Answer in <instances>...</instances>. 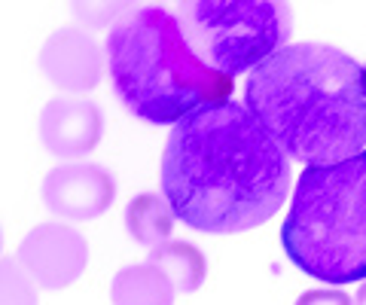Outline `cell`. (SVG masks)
Returning a JSON list of instances; mask_svg holds the SVG:
<instances>
[{"instance_id":"cell-1","label":"cell","mask_w":366,"mask_h":305,"mask_svg":"<svg viewBox=\"0 0 366 305\" xmlns=\"http://www.w3.org/2000/svg\"><path fill=\"white\" fill-rule=\"evenodd\" d=\"M162 196L189 229L211 235L257 229L290 196V156L244 104H208L171 129Z\"/></svg>"},{"instance_id":"cell-2","label":"cell","mask_w":366,"mask_h":305,"mask_svg":"<svg viewBox=\"0 0 366 305\" xmlns=\"http://www.w3.org/2000/svg\"><path fill=\"white\" fill-rule=\"evenodd\" d=\"M244 107L290 159L308 168L366 150V71L327 43L284 46L250 71Z\"/></svg>"},{"instance_id":"cell-3","label":"cell","mask_w":366,"mask_h":305,"mask_svg":"<svg viewBox=\"0 0 366 305\" xmlns=\"http://www.w3.org/2000/svg\"><path fill=\"white\" fill-rule=\"evenodd\" d=\"M107 67L125 110L150 126H177L189 113L232 98V76L196 52L165 6H132L107 34Z\"/></svg>"},{"instance_id":"cell-4","label":"cell","mask_w":366,"mask_h":305,"mask_svg":"<svg viewBox=\"0 0 366 305\" xmlns=\"http://www.w3.org/2000/svg\"><path fill=\"white\" fill-rule=\"evenodd\" d=\"M281 244L308 278L327 284L366 278V150L305 168L281 223Z\"/></svg>"},{"instance_id":"cell-5","label":"cell","mask_w":366,"mask_h":305,"mask_svg":"<svg viewBox=\"0 0 366 305\" xmlns=\"http://www.w3.org/2000/svg\"><path fill=\"white\" fill-rule=\"evenodd\" d=\"M177 19L192 52L232 80L281 52L293 31V13L281 0H187Z\"/></svg>"},{"instance_id":"cell-6","label":"cell","mask_w":366,"mask_h":305,"mask_svg":"<svg viewBox=\"0 0 366 305\" xmlns=\"http://www.w3.org/2000/svg\"><path fill=\"white\" fill-rule=\"evenodd\" d=\"M16 259L43 290H61L83 275L89 263V244L74 226L40 223L19 244Z\"/></svg>"},{"instance_id":"cell-7","label":"cell","mask_w":366,"mask_h":305,"mask_svg":"<svg viewBox=\"0 0 366 305\" xmlns=\"http://www.w3.org/2000/svg\"><path fill=\"white\" fill-rule=\"evenodd\" d=\"M113 199L117 180L104 165L71 162L52 168L43 180V205L61 220H98Z\"/></svg>"},{"instance_id":"cell-8","label":"cell","mask_w":366,"mask_h":305,"mask_svg":"<svg viewBox=\"0 0 366 305\" xmlns=\"http://www.w3.org/2000/svg\"><path fill=\"white\" fill-rule=\"evenodd\" d=\"M107 52H101L92 34L76 25H64L46 37L40 49V71L55 89L74 95L92 92L104 76Z\"/></svg>"},{"instance_id":"cell-9","label":"cell","mask_w":366,"mask_h":305,"mask_svg":"<svg viewBox=\"0 0 366 305\" xmlns=\"http://www.w3.org/2000/svg\"><path fill=\"white\" fill-rule=\"evenodd\" d=\"M104 131V116L89 98H52L40 113V141L59 159L92 153Z\"/></svg>"},{"instance_id":"cell-10","label":"cell","mask_w":366,"mask_h":305,"mask_svg":"<svg viewBox=\"0 0 366 305\" xmlns=\"http://www.w3.org/2000/svg\"><path fill=\"white\" fill-rule=\"evenodd\" d=\"M174 284L159 272L156 266H129L119 269L110 284L113 305H171L174 302Z\"/></svg>"},{"instance_id":"cell-11","label":"cell","mask_w":366,"mask_h":305,"mask_svg":"<svg viewBox=\"0 0 366 305\" xmlns=\"http://www.w3.org/2000/svg\"><path fill=\"white\" fill-rule=\"evenodd\" d=\"M174 211H171L168 199L165 196H156V193H141L129 201V208H125V229L129 235L144 244V247H159L165 244V239L174 229Z\"/></svg>"},{"instance_id":"cell-12","label":"cell","mask_w":366,"mask_h":305,"mask_svg":"<svg viewBox=\"0 0 366 305\" xmlns=\"http://www.w3.org/2000/svg\"><path fill=\"white\" fill-rule=\"evenodd\" d=\"M147 263L156 266L177 293H196L204 281V256L189 241H165L150 251Z\"/></svg>"},{"instance_id":"cell-13","label":"cell","mask_w":366,"mask_h":305,"mask_svg":"<svg viewBox=\"0 0 366 305\" xmlns=\"http://www.w3.org/2000/svg\"><path fill=\"white\" fill-rule=\"evenodd\" d=\"M4 305H37V284L34 278L21 269V263L4 256Z\"/></svg>"},{"instance_id":"cell-14","label":"cell","mask_w":366,"mask_h":305,"mask_svg":"<svg viewBox=\"0 0 366 305\" xmlns=\"http://www.w3.org/2000/svg\"><path fill=\"white\" fill-rule=\"evenodd\" d=\"M129 4H117V6H107V4H101V6H95V4H74V13L76 16H86V21L92 28H101V25H107V19H110V25H117V21L129 13Z\"/></svg>"},{"instance_id":"cell-15","label":"cell","mask_w":366,"mask_h":305,"mask_svg":"<svg viewBox=\"0 0 366 305\" xmlns=\"http://www.w3.org/2000/svg\"><path fill=\"white\" fill-rule=\"evenodd\" d=\"M296 305H351V299L339 290H305Z\"/></svg>"},{"instance_id":"cell-16","label":"cell","mask_w":366,"mask_h":305,"mask_svg":"<svg viewBox=\"0 0 366 305\" xmlns=\"http://www.w3.org/2000/svg\"><path fill=\"white\" fill-rule=\"evenodd\" d=\"M354 305H366V281L360 284V290H357V296H354Z\"/></svg>"},{"instance_id":"cell-17","label":"cell","mask_w":366,"mask_h":305,"mask_svg":"<svg viewBox=\"0 0 366 305\" xmlns=\"http://www.w3.org/2000/svg\"><path fill=\"white\" fill-rule=\"evenodd\" d=\"M363 71H366V64H363Z\"/></svg>"}]
</instances>
